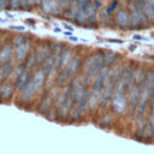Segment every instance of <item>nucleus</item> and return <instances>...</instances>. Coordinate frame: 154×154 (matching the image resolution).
Segmentation results:
<instances>
[{
    "instance_id": "33",
    "label": "nucleus",
    "mask_w": 154,
    "mask_h": 154,
    "mask_svg": "<svg viewBox=\"0 0 154 154\" xmlns=\"http://www.w3.org/2000/svg\"><path fill=\"white\" fill-rule=\"evenodd\" d=\"M153 118H154V117H153Z\"/></svg>"
},
{
    "instance_id": "18",
    "label": "nucleus",
    "mask_w": 154,
    "mask_h": 154,
    "mask_svg": "<svg viewBox=\"0 0 154 154\" xmlns=\"http://www.w3.org/2000/svg\"><path fill=\"white\" fill-rule=\"evenodd\" d=\"M24 42H25L24 35H18V36H16V38H14V41H13V45H14V47H18V46H20V45L24 43Z\"/></svg>"
},
{
    "instance_id": "13",
    "label": "nucleus",
    "mask_w": 154,
    "mask_h": 154,
    "mask_svg": "<svg viewBox=\"0 0 154 154\" xmlns=\"http://www.w3.org/2000/svg\"><path fill=\"white\" fill-rule=\"evenodd\" d=\"M13 94V85L11 83H5L4 88H2V97L5 99H10Z\"/></svg>"
},
{
    "instance_id": "1",
    "label": "nucleus",
    "mask_w": 154,
    "mask_h": 154,
    "mask_svg": "<svg viewBox=\"0 0 154 154\" xmlns=\"http://www.w3.org/2000/svg\"><path fill=\"white\" fill-rule=\"evenodd\" d=\"M72 103H73L72 88H71V85H70L69 89L63 94V96H61V99H60V102H59V111H60V114H61L63 117H65L66 114H69Z\"/></svg>"
},
{
    "instance_id": "6",
    "label": "nucleus",
    "mask_w": 154,
    "mask_h": 154,
    "mask_svg": "<svg viewBox=\"0 0 154 154\" xmlns=\"http://www.w3.org/2000/svg\"><path fill=\"white\" fill-rule=\"evenodd\" d=\"M29 52V43L25 41L20 46L16 47V59L17 60H23L26 57V53Z\"/></svg>"
},
{
    "instance_id": "11",
    "label": "nucleus",
    "mask_w": 154,
    "mask_h": 154,
    "mask_svg": "<svg viewBox=\"0 0 154 154\" xmlns=\"http://www.w3.org/2000/svg\"><path fill=\"white\" fill-rule=\"evenodd\" d=\"M49 57V47L48 46H45V47H41L38 49V52L36 53V60L40 61V63H45V60Z\"/></svg>"
},
{
    "instance_id": "7",
    "label": "nucleus",
    "mask_w": 154,
    "mask_h": 154,
    "mask_svg": "<svg viewBox=\"0 0 154 154\" xmlns=\"http://www.w3.org/2000/svg\"><path fill=\"white\" fill-rule=\"evenodd\" d=\"M32 81H34V83H35L36 89L38 90V89L42 87L43 81H45V71H43V69H40V70H37V71L35 72V75H34V77H32Z\"/></svg>"
},
{
    "instance_id": "29",
    "label": "nucleus",
    "mask_w": 154,
    "mask_h": 154,
    "mask_svg": "<svg viewBox=\"0 0 154 154\" xmlns=\"http://www.w3.org/2000/svg\"><path fill=\"white\" fill-rule=\"evenodd\" d=\"M136 49V46H130V51H135Z\"/></svg>"
},
{
    "instance_id": "3",
    "label": "nucleus",
    "mask_w": 154,
    "mask_h": 154,
    "mask_svg": "<svg viewBox=\"0 0 154 154\" xmlns=\"http://www.w3.org/2000/svg\"><path fill=\"white\" fill-rule=\"evenodd\" d=\"M116 22L120 28H128L129 26V12L124 8H119L116 14Z\"/></svg>"
},
{
    "instance_id": "30",
    "label": "nucleus",
    "mask_w": 154,
    "mask_h": 154,
    "mask_svg": "<svg viewBox=\"0 0 154 154\" xmlns=\"http://www.w3.org/2000/svg\"><path fill=\"white\" fill-rule=\"evenodd\" d=\"M71 40H72V41H77L78 38H77V37H71Z\"/></svg>"
},
{
    "instance_id": "9",
    "label": "nucleus",
    "mask_w": 154,
    "mask_h": 154,
    "mask_svg": "<svg viewBox=\"0 0 154 154\" xmlns=\"http://www.w3.org/2000/svg\"><path fill=\"white\" fill-rule=\"evenodd\" d=\"M55 61H57V58L54 55H49L45 63H43V71L45 73H51V71L53 70V67H55Z\"/></svg>"
},
{
    "instance_id": "12",
    "label": "nucleus",
    "mask_w": 154,
    "mask_h": 154,
    "mask_svg": "<svg viewBox=\"0 0 154 154\" xmlns=\"http://www.w3.org/2000/svg\"><path fill=\"white\" fill-rule=\"evenodd\" d=\"M144 11H146L148 20L154 24V6L148 0H144Z\"/></svg>"
},
{
    "instance_id": "17",
    "label": "nucleus",
    "mask_w": 154,
    "mask_h": 154,
    "mask_svg": "<svg viewBox=\"0 0 154 154\" xmlns=\"http://www.w3.org/2000/svg\"><path fill=\"white\" fill-rule=\"evenodd\" d=\"M117 6H118V1H117V0H113V1L107 6V8H106V13H107V14H111V13L116 10Z\"/></svg>"
},
{
    "instance_id": "32",
    "label": "nucleus",
    "mask_w": 154,
    "mask_h": 154,
    "mask_svg": "<svg viewBox=\"0 0 154 154\" xmlns=\"http://www.w3.org/2000/svg\"><path fill=\"white\" fill-rule=\"evenodd\" d=\"M41 1H42V0H35V2H37V4H38V2H41Z\"/></svg>"
},
{
    "instance_id": "19",
    "label": "nucleus",
    "mask_w": 154,
    "mask_h": 154,
    "mask_svg": "<svg viewBox=\"0 0 154 154\" xmlns=\"http://www.w3.org/2000/svg\"><path fill=\"white\" fill-rule=\"evenodd\" d=\"M24 67H25L24 65H19V66H17V67H16V70H14V77H16V79H17V78H18V77H19V76L25 71V70H24Z\"/></svg>"
},
{
    "instance_id": "8",
    "label": "nucleus",
    "mask_w": 154,
    "mask_h": 154,
    "mask_svg": "<svg viewBox=\"0 0 154 154\" xmlns=\"http://www.w3.org/2000/svg\"><path fill=\"white\" fill-rule=\"evenodd\" d=\"M28 81H29V73H28V71H24L17 79H16V88H17V90H23V88L25 87V84L28 83Z\"/></svg>"
},
{
    "instance_id": "16",
    "label": "nucleus",
    "mask_w": 154,
    "mask_h": 154,
    "mask_svg": "<svg viewBox=\"0 0 154 154\" xmlns=\"http://www.w3.org/2000/svg\"><path fill=\"white\" fill-rule=\"evenodd\" d=\"M116 58H117V55L114 53H112V52L105 53V64H112V63H114Z\"/></svg>"
},
{
    "instance_id": "28",
    "label": "nucleus",
    "mask_w": 154,
    "mask_h": 154,
    "mask_svg": "<svg viewBox=\"0 0 154 154\" xmlns=\"http://www.w3.org/2000/svg\"><path fill=\"white\" fill-rule=\"evenodd\" d=\"M13 29H16V30H24V26H13Z\"/></svg>"
},
{
    "instance_id": "31",
    "label": "nucleus",
    "mask_w": 154,
    "mask_h": 154,
    "mask_svg": "<svg viewBox=\"0 0 154 154\" xmlns=\"http://www.w3.org/2000/svg\"><path fill=\"white\" fill-rule=\"evenodd\" d=\"M148 1H149V2H150L153 6H154V0H148Z\"/></svg>"
},
{
    "instance_id": "10",
    "label": "nucleus",
    "mask_w": 154,
    "mask_h": 154,
    "mask_svg": "<svg viewBox=\"0 0 154 154\" xmlns=\"http://www.w3.org/2000/svg\"><path fill=\"white\" fill-rule=\"evenodd\" d=\"M11 53H12V46H11L10 43L5 45V46L1 48V51H0V61L5 63V61L10 60Z\"/></svg>"
},
{
    "instance_id": "25",
    "label": "nucleus",
    "mask_w": 154,
    "mask_h": 154,
    "mask_svg": "<svg viewBox=\"0 0 154 154\" xmlns=\"http://www.w3.org/2000/svg\"><path fill=\"white\" fill-rule=\"evenodd\" d=\"M132 38H135V40H137V41H142L143 40V37L142 36H140V35H134V37Z\"/></svg>"
},
{
    "instance_id": "26",
    "label": "nucleus",
    "mask_w": 154,
    "mask_h": 154,
    "mask_svg": "<svg viewBox=\"0 0 154 154\" xmlns=\"http://www.w3.org/2000/svg\"><path fill=\"white\" fill-rule=\"evenodd\" d=\"M109 42H113V43H123V41L120 40H108Z\"/></svg>"
},
{
    "instance_id": "2",
    "label": "nucleus",
    "mask_w": 154,
    "mask_h": 154,
    "mask_svg": "<svg viewBox=\"0 0 154 154\" xmlns=\"http://www.w3.org/2000/svg\"><path fill=\"white\" fill-rule=\"evenodd\" d=\"M37 91V89H36V87H35V83H34V81H32V78L31 79H29L28 81V83L25 84V87L23 88V90H22V100L23 101H28V100H30L31 97H32V95L35 94Z\"/></svg>"
},
{
    "instance_id": "20",
    "label": "nucleus",
    "mask_w": 154,
    "mask_h": 154,
    "mask_svg": "<svg viewBox=\"0 0 154 154\" xmlns=\"http://www.w3.org/2000/svg\"><path fill=\"white\" fill-rule=\"evenodd\" d=\"M57 4H58V7L59 8H65L67 5H70V0H57Z\"/></svg>"
},
{
    "instance_id": "4",
    "label": "nucleus",
    "mask_w": 154,
    "mask_h": 154,
    "mask_svg": "<svg viewBox=\"0 0 154 154\" xmlns=\"http://www.w3.org/2000/svg\"><path fill=\"white\" fill-rule=\"evenodd\" d=\"M12 71H13V61L7 60V61H5L4 65H1V67H0V77H1L2 79H6V78L11 75Z\"/></svg>"
},
{
    "instance_id": "27",
    "label": "nucleus",
    "mask_w": 154,
    "mask_h": 154,
    "mask_svg": "<svg viewBox=\"0 0 154 154\" xmlns=\"http://www.w3.org/2000/svg\"><path fill=\"white\" fill-rule=\"evenodd\" d=\"M2 88H4V83H0V97H2Z\"/></svg>"
},
{
    "instance_id": "23",
    "label": "nucleus",
    "mask_w": 154,
    "mask_h": 154,
    "mask_svg": "<svg viewBox=\"0 0 154 154\" xmlns=\"http://www.w3.org/2000/svg\"><path fill=\"white\" fill-rule=\"evenodd\" d=\"M146 130H147V131H146V136H147V137H150L152 134H153V128H152V125H150L149 123L146 125Z\"/></svg>"
},
{
    "instance_id": "14",
    "label": "nucleus",
    "mask_w": 154,
    "mask_h": 154,
    "mask_svg": "<svg viewBox=\"0 0 154 154\" xmlns=\"http://www.w3.org/2000/svg\"><path fill=\"white\" fill-rule=\"evenodd\" d=\"M94 63H95V54L91 55V57H89V58L87 59V61H85L84 65H83V70L89 73V71H90V70L93 69V66H94Z\"/></svg>"
},
{
    "instance_id": "22",
    "label": "nucleus",
    "mask_w": 154,
    "mask_h": 154,
    "mask_svg": "<svg viewBox=\"0 0 154 154\" xmlns=\"http://www.w3.org/2000/svg\"><path fill=\"white\" fill-rule=\"evenodd\" d=\"M20 6V0H10V7L11 8H18Z\"/></svg>"
},
{
    "instance_id": "21",
    "label": "nucleus",
    "mask_w": 154,
    "mask_h": 154,
    "mask_svg": "<svg viewBox=\"0 0 154 154\" xmlns=\"http://www.w3.org/2000/svg\"><path fill=\"white\" fill-rule=\"evenodd\" d=\"M48 108V99L46 97L43 101H42V103H41V107H40V112L41 113H43V112H46V109Z\"/></svg>"
},
{
    "instance_id": "24",
    "label": "nucleus",
    "mask_w": 154,
    "mask_h": 154,
    "mask_svg": "<svg viewBox=\"0 0 154 154\" xmlns=\"http://www.w3.org/2000/svg\"><path fill=\"white\" fill-rule=\"evenodd\" d=\"M91 4H93V6L97 10V8L101 6V0H93V1H91Z\"/></svg>"
},
{
    "instance_id": "5",
    "label": "nucleus",
    "mask_w": 154,
    "mask_h": 154,
    "mask_svg": "<svg viewBox=\"0 0 154 154\" xmlns=\"http://www.w3.org/2000/svg\"><path fill=\"white\" fill-rule=\"evenodd\" d=\"M41 2H42V7H43L45 12L57 13V10L59 8L58 4H57V0H42Z\"/></svg>"
},
{
    "instance_id": "15",
    "label": "nucleus",
    "mask_w": 154,
    "mask_h": 154,
    "mask_svg": "<svg viewBox=\"0 0 154 154\" xmlns=\"http://www.w3.org/2000/svg\"><path fill=\"white\" fill-rule=\"evenodd\" d=\"M35 61H36V53H35V52H31V53H30V55L28 57L26 61H25V66L30 69V67L35 64Z\"/></svg>"
}]
</instances>
